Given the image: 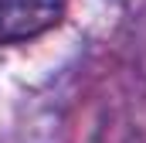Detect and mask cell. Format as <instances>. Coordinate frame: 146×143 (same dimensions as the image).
<instances>
[{
  "instance_id": "6da1fadb",
  "label": "cell",
  "mask_w": 146,
  "mask_h": 143,
  "mask_svg": "<svg viewBox=\"0 0 146 143\" xmlns=\"http://www.w3.org/2000/svg\"><path fill=\"white\" fill-rule=\"evenodd\" d=\"M65 0H0V44L27 41L61 21Z\"/></svg>"
}]
</instances>
